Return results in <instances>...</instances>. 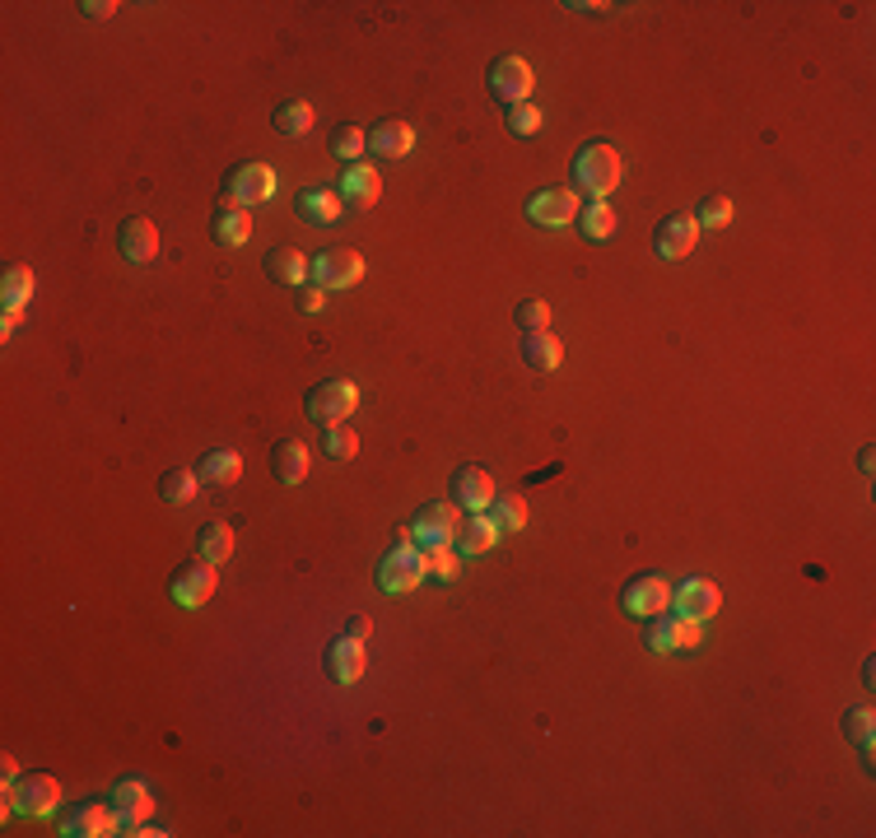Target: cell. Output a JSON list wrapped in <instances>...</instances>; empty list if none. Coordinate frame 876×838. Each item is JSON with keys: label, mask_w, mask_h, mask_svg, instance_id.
<instances>
[{"label": "cell", "mask_w": 876, "mask_h": 838, "mask_svg": "<svg viewBox=\"0 0 876 838\" xmlns=\"http://www.w3.org/2000/svg\"><path fill=\"white\" fill-rule=\"evenodd\" d=\"M621 177H625V159L615 154L606 140H592V145L578 149V159H573V186H578V192L611 196L615 186H621Z\"/></svg>", "instance_id": "cell-1"}, {"label": "cell", "mask_w": 876, "mask_h": 838, "mask_svg": "<svg viewBox=\"0 0 876 838\" xmlns=\"http://www.w3.org/2000/svg\"><path fill=\"white\" fill-rule=\"evenodd\" d=\"M56 801H61V782H56L52 773H24L19 782H0V815H52Z\"/></svg>", "instance_id": "cell-2"}, {"label": "cell", "mask_w": 876, "mask_h": 838, "mask_svg": "<svg viewBox=\"0 0 876 838\" xmlns=\"http://www.w3.org/2000/svg\"><path fill=\"white\" fill-rule=\"evenodd\" d=\"M304 405H308V420L312 424L335 428V424H345L354 415V405H360V387H354L350 378H327V382H317L308 391Z\"/></svg>", "instance_id": "cell-3"}, {"label": "cell", "mask_w": 876, "mask_h": 838, "mask_svg": "<svg viewBox=\"0 0 876 838\" xmlns=\"http://www.w3.org/2000/svg\"><path fill=\"white\" fill-rule=\"evenodd\" d=\"M364 271H368V266H364V256L354 252V248H327V252L308 266V279L331 294V289H354V285L364 279Z\"/></svg>", "instance_id": "cell-4"}, {"label": "cell", "mask_w": 876, "mask_h": 838, "mask_svg": "<svg viewBox=\"0 0 876 838\" xmlns=\"http://www.w3.org/2000/svg\"><path fill=\"white\" fill-rule=\"evenodd\" d=\"M644 643L652 652H690V647L704 643V624L685 620V615H676V610H662V615H652V620H648Z\"/></svg>", "instance_id": "cell-5"}, {"label": "cell", "mask_w": 876, "mask_h": 838, "mask_svg": "<svg viewBox=\"0 0 876 838\" xmlns=\"http://www.w3.org/2000/svg\"><path fill=\"white\" fill-rule=\"evenodd\" d=\"M424 583V564H420V546L416 540H397L383 564H378V587L387 596H401V592H416Z\"/></svg>", "instance_id": "cell-6"}, {"label": "cell", "mask_w": 876, "mask_h": 838, "mask_svg": "<svg viewBox=\"0 0 876 838\" xmlns=\"http://www.w3.org/2000/svg\"><path fill=\"white\" fill-rule=\"evenodd\" d=\"M215 587H219V569L205 564V559L201 564H182L168 577V596H173V606H182V610H201L215 596Z\"/></svg>", "instance_id": "cell-7"}, {"label": "cell", "mask_w": 876, "mask_h": 838, "mask_svg": "<svg viewBox=\"0 0 876 838\" xmlns=\"http://www.w3.org/2000/svg\"><path fill=\"white\" fill-rule=\"evenodd\" d=\"M462 531V508L457 503H424L410 521V540L416 546H453Z\"/></svg>", "instance_id": "cell-8"}, {"label": "cell", "mask_w": 876, "mask_h": 838, "mask_svg": "<svg viewBox=\"0 0 876 838\" xmlns=\"http://www.w3.org/2000/svg\"><path fill=\"white\" fill-rule=\"evenodd\" d=\"M275 196V173L266 163H238V168H229V177H224V200L229 205H261V200H271Z\"/></svg>", "instance_id": "cell-9"}, {"label": "cell", "mask_w": 876, "mask_h": 838, "mask_svg": "<svg viewBox=\"0 0 876 838\" xmlns=\"http://www.w3.org/2000/svg\"><path fill=\"white\" fill-rule=\"evenodd\" d=\"M621 606H625L629 615H639V620H652V615L671 610V583H667V577H658V573L629 577L625 592H621Z\"/></svg>", "instance_id": "cell-10"}, {"label": "cell", "mask_w": 876, "mask_h": 838, "mask_svg": "<svg viewBox=\"0 0 876 838\" xmlns=\"http://www.w3.org/2000/svg\"><path fill=\"white\" fill-rule=\"evenodd\" d=\"M61 834L66 838H103V834H122V815L112 811V801H80V806H70L66 819H61Z\"/></svg>", "instance_id": "cell-11"}, {"label": "cell", "mask_w": 876, "mask_h": 838, "mask_svg": "<svg viewBox=\"0 0 876 838\" xmlns=\"http://www.w3.org/2000/svg\"><path fill=\"white\" fill-rule=\"evenodd\" d=\"M532 66L522 61V56H499V61L490 66V93L503 103V107H517L532 99Z\"/></svg>", "instance_id": "cell-12"}, {"label": "cell", "mask_w": 876, "mask_h": 838, "mask_svg": "<svg viewBox=\"0 0 876 838\" xmlns=\"http://www.w3.org/2000/svg\"><path fill=\"white\" fill-rule=\"evenodd\" d=\"M723 606V592L718 583H708V577H685L681 587H671V610L685 615V620H714Z\"/></svg>", "instance_id": "cell-13"}, {"label": "cell", "mask_w": 876, "mask_h": 838, "mask_svg": "<svg viewBox=\"0 0 876 838\" xmlns=\"http://www.w3.org/2000/svg\"><path fill=\"white\" fill-rule=\"evenodd\" d=\"M527 219L541 223V229H565V223L578 219V192L573 186H546L527 200Z\"/></svg>", "instance_id": "cell-14"}, {"label": "cell", "mask_w": 876, "mask_h": 838, "mask_svg": "<svg viewBox=\"0 0 876 838\" xmlns=\"http://www.w3.org/2000/svg\"><path fill=\"white\" fill-rule=\"evenodd\" d=\"M453 503L457 508H466V513H485L494 503V480H490V471L485 466H457L453 471Z\"/></svg>", "instance_id": "cell-15"}, {"label": "cell", "mask_w": 876, "mask_h": 838, "mask_svg": "<svg viewBox=\"0 0 876 838\" xmlns=\"http://www.w3.org/2000/svg\"><path fill=\"white\" fill-rule=\"evenodd\" d=\"M695 242H699V223H695V215H671V219L658 223V233H652V248H658L662 261H681V256H690V252H695Z\"/></svg>", "instance_id": "cell-16"}, {"label": "cell", "mask_w": 876, "mask_h": 838, "mask_svg": "<svg viewBox=\"0 0 876 838\" xmlns=\"http://www.w3.org/2000/svg\"><path fill=\"white\" fill-rule=\"evenodd\" d=\"M117 242H122V256L130 261V266H149V261L159 256V229H155V223H149L145 215H130V219L122 223Z\"/></svg>", "instance_id": "cell-17"}, {"label": "cell", "mask_w": 876, "mask_h": 838, "mask_svg": "<svg viewBox=\"0 0 876 838\" xmlns=\"http://www.w3.org/2000/svg\"><path fill=\"white\" fill-rule=\"evenodd\" d=\"M112 811L122 815V825H140V819H149L155 815V796H149V788L140 778H122V782H112Z\"/></svg>", "instance_id": "cell-18"}, {"label": "cell", "mask_w": 876, "mask_h": 838, "mask_svg": "<svg viewBox=\"0 0 876 838\" xmlns=\"http://www.w3.org/2000/svg\"><path fill=\"white\" fill-rule=\"evenodd\" d=\"M364 666H368V652H364V643L360 639H335L331 647H327V670H331V680L335 685H354V680H364Z\"/></svg>", "instance_id": "cell-19"}, {"label": "cell", "mask_w": 876, "mask_h": 838, "mask_svg": "<svg viewBox=\"0 0 876 838\" xmlns=\"http://www.w3.org/2000/svg\"><path fill=\"white\" fill-rule=\"evenodd\" d=\"M410 149H416V130H410V122L387 117V122H378V126L368 130V154H378V159H406Z\"/></svg>", "instance_id": "cell-20"}, {"label": "cell", "mask_w": 876, "mask_h": 838, "mask_svg": "<svg viewBox=\"0 0 876 838\" xmlns=\"http://www.w3.org/2000/svg\"><path fill=\"white\" fill-rule=\"evenodd\" d=\"M298 215L317 223V229H327V223L345 215V196L335 186H308V192H298Z\"/></svg>", "instance_id": "cell-21"}, {"label": "cell", "mask_w": 876, "mask_h": 838, "mask_svg": "<svg viewBox=\"0 0 876 838\" xmlns=\"http://www.w3.org/2000/svg\"><path fill=\"white\" fill-rule=\"evenodd\" d=\"M308 466H312L308 443H298V438H280V443L271 447V471H275L280 484H298V480H308Z\"/></svg>", "instance_id": "cell-22"}, {"label": "cell", "mask_w": 876, "mask_h": 838, "mask_svg": "<svg viewBox=\"0 0 876 838\" xmlns=\"http://www.w3.org/2000/svg\"><path fill=\"white\" fill-rule=\"evenodd\" d=\"M308 266H312V261H308L304 252H298L294 242H280V248H271V252H266V275L275 279V285H289V289H298V285H304V279H308Z\"/></svg>", "instance_id": "cell-23"}, {"label": "cell", "mask_w": 876, "mask_h": 838, "mask_svg": "<svg viewBox=\"0 0 876 838\" xmlns=\"http://www.w3.org/2000/svg\"><path fill=\"white\" fill-rule=\"evenodd\" d=\"M522 359H527L536 372H555L565 364V345H559V335L546 326V331H522Z\"/></svg>", "instance_id": "cell-24"}, {"label": "cell", "mask_w": 876, "mask_h": 838, "mask_svg": "<svg viewBox=\"0 0 876 838\" xmlns=\"http://www.w3.org/2000/svg\"><path fill=\"white\" fill-rule=\"evenodd\" d=\"M335 192L350 196L354 205H364V210H368V205H378V200H383V177L373 173L368 163H345L341 186H335Z\"/></svg>", "instance_id": "cell-25"}, {"label": "cell", "mask_w": 876, "mask_h": 838, "mask_svg": "<svg viewBox=\"0 0 876 838\" xmlns=\"http://www.w3.org/2000/svg\"><path fill=\"white\" fill-rule=\"evenodd\" d=\"M211 229H215V242H219V248H242V242L252 238V215L242 210V205H229V200H224L219 210H215V219H211Z\"/></svg>", "instance_id": "cell-26"}, {"label": "cell", "mask_w": 876, "mask_h": 838, "mask_svg": "<svg viewBox=\"0 0 876 838\" xmlns=\"http://www.w3.org/2000/svg\"><path fill=\"white\" fill-rule=\"evenodd\" d=\"M196 554L205 559V564H224V559L234 554V527L229 521H205V527L196 531Z\"/></svg>", "instance_id": "cell-27"}, {"label": "cell", "mask_w": 876, "mask_h": 838, "mask_svg": "<svg viewBox=\"0 0 876 838\" xmlns=\"http://www.w3.org/2000/svg\"><path fill=\"white\" fill-rule=\"evenodd\" d=\"M196 475H201L205 484H234V480L242 475V457L234 452V447H211V452L201 457Z\"/></svg>", "instance_id": "cell-28"}, {"label": "cell", "mask_w": 876, "mask_h": 838, "mask_svg": "<svg viewBox=\"0 0 876 838\" xmlns=\"http://www.w3.org/2000/svg\"><path fill=\"white\" fill-rule=\"evenodd\" d=\"M33 271L29 266H5V275H0V303L5 308H14V312H24L29 308V298H33Z\"/></svg>", "instance_id": "cell-29"}, {"label": "cell", "mask_w": 876, "mask_h": 838, "mask_svg": "<svg viewBox=\"0 0 876 838\" xmlns=\"http://www.w3.org/2000/svg\"><path fill=\"white\" fill-rule=\"evenodd\" d=\"M499 540V527L490 521V513H471V521L457 531V550L462 554H485Z\"/></svg>", "instance_id": "cell-30"}, {"label": "cell", "mask_w": 876, "mask_h": 838, "mask_svg": "<svg viewBox=\"0 0 876 838\" xmlns=\"http://www.w3.org/2000/svg\"><path fill=\"white\" fill-rule=\"evenodd\" d=\"M196 490H201V475L192 471V466H173V471H163V480H159V494H163V503H192L196 498Z\"/></svg>", "instance_id": "cell-31"}, {"label": "cell", "mask_w": 876, "mask_h": 838, "mask_svg": "<svg viewBox=\"0 0 876 838\" xmlns=\"http://www.w3.org/2000/svg\"><path fill=\"white\" fill-rule=\"evenodd\" d=\"M271 122H275L280 136H308V130H312V103H308V99H289V103H280Z\"/></svg>", "instance_id": "cell-32"}, {"label": "cell", "mask_w": 876, "mask_h": 838, "mask_svg": "<svg viewBox=\"0 0 876 838\" xmlns=\"http://www.w3.org/2000/svg\"><path fill=\"white\" fill-rule=\"evenodd\" d=\"M485 513H490V521L499 527V536L527 527V503H522V494H494V503H490Z\"/></svg>", "instance_id": "cell-33"}, {"label": "cell", "mask_w": 876, "mask_h": 838, "mask_svg": "<svg viewBox=\"0 0 876 838\" xmlns=\"http://www.w3.org/2000/svg\"><path fill=\"white\" fill-rule=\"evenodd\" d=\"M578 223H583V233L592 242H606L615 233V210L611 200H588V210H578Z\"/></svg>", "instance_id": "cell-34"}, {"label": "cell", "mask_w": 876, "mask_h": 838, "mask_svg": "<svg viewBox=\"0 0 876 838\" xmlns=\"http://www.w3.org/2000/svg\"><path fill=\"white\" fill-rule=\"evenodd\" d=\"M844 736L863 755H872V741H876V713H872V708H849V713H844Z\"/></svg>", "instance_id": "cell-35"}, {"label": "cell", "mask_w": 876, "mask_h": 838, "mask_svg": "<svg viewBox=\"0 0 876 838\" xmlns=\"http://www.w3.org/2000/svg\"><path fill=\"white\" fill-rule=\"evenodd\" d=\"M420 564H424V577H439V583H453L457 577L453 546H420Z\"/></svg>", "instance_id": "cell-36"}, {"label": "cell", "mask_w": 876, "mask_h": 838, "mask_svg": "<svg viewBox=\"0 0 876 838\" xmlns=\"http://www.w3.org/2000/svg\"><path fill=\"white\" fill-rule=\"evenodd\" d=\"M322 434H327V457H331V461H350L354 452H360V434H354L350 424L322 428Z\"/></svg>", "instance_id": "cell-37"}, {"label": "cell", "mask_w": 876, "mask_h": 838, "mask_svg": "<svg viewBox=\"0 0 876 838\" xmlns=\"http://www.w3.org/2000/svg\"><path fill=\"white\" fill-rule=\"evenodd\" d=\"M513 317H517L522 331H546L550 326V303L546 298H522V303L513 308Z\"/></svg>", "instance_id": "cell-38"}, {"label": "cell", "mask_w": 876, "mask_h": 838, "mask_svg": "<svg viewBox=\"0 0 876 838\" xmlns=\"http://www.w3.org/2000/svg\"><path fill=\"white\" fill-rule=\"evenodd\" d=\"M331 149H335V159H364V149H368V136H364V130L360 126H341V130H335V136H331Z\"/></svg>", "instance_id": "cell-39"}, {"label": "cell", "mask_w": 876, "mask_h": 838, "mask_svg": "<svg viewBox=\"0 0 876 838\" xmlns=\"http://www.w3.org/2000/svg\"><path fill=\"white\" fill-rule=\"evenodd\" d=\"M695 223H699V229H723V223H732V200H727V196H708L699 205Z\"/></svg>", "instance_id": "cell-40"}, {"label": "cell", "mask_w": 876, "mask_h": 838, "mask_svg": "<svg viewBox=\"0 0 876 838\" xmlns=\"http://www.w3.org/2000/svg\"><path fill=\"white\" fill-rule=\"evenodd\" d=\"M541 122H546V117H541V107H536L532 99L517 103V107H509V130H513V136H536Z\"/></svg>", "instance_id": "cell-41"}, {"label": "cell", "mask_w": 876, "mask_h": 838, "mask_svg": "<svg viewBox=\"0 0 876 838\" xmlns=\"http://www.w3.org/2000/svg\"><path fill=\"white\" fill-rule=\"evenodd\" d=\"M322 303H327V289L322 285H308L304 294H298V308H304V312H322Z\"/></svg>", "instance_id": "cell-42"}, {"label": "cell", "mask_w": 876, "mask_h": 838, "mask_svg": "<svg viewBox=\"0 0 876 838\" xmlns=\"http://www.w3.org/2000/svg\"><path fill=\"white\" fill-rule=\"evenodd\" d=\"M345 633H350V639H360V643H368L373 620H368V615H350V620H345Z\"/></svg>", "instance_id": "cell-43"}, {"label": "cell", "mask_w": 876, "mask_h": 838, "mask_svg": "<svg viewBox=\"0 0 876 838\" xmlns=\"http://www.w3.org/2000/svg\"><path fill=\"white\" fill-rule=\"evenodd\" d=\"M89 19H112L117 14V0H89V5H80Z\"/></svg>", "instance_id": "cell-44"}, {"label": "cell", "mask_w": 876, "mask_h": 838, "mask_svg": "<svg viewBox=\"0 0 876 838\" xmlns=\"http://www.w3.org/2000/svg\"><path fill=\"white\" fill-rule=\"evenodd\" d=\"M0 782H19V759L14 755L0 759Z\"/></svg>", "instance_id": "cell-45"}, {"label": "cell", "mask_w": 876, "mask_h": 838, "mask_svg": "<svg viewBox=\"0 0 876 838\" xmlns=\"http://www.w3.org/2000/svg\"><path fill=\"white\" fill-rule=\"evenodd\" d=\"M19 317H24V312H14V308H5V317H0V335H10V331L19 326Z\"/></svg>", "instance_id": "cell-46"}]
</instances>
